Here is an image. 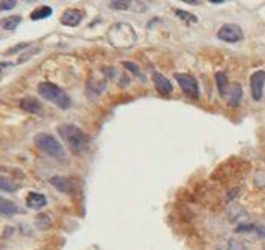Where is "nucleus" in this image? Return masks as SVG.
<instances>
[{
    "label": "nucleus",
    "instance_id": "obj_28",
    "mask_svg": "<svg viewBox=\"0 0 265 250\" xmlns=\"http://www.w3.org/2000/svg\"><path fill=\"white\" fill-rule=\"evenodd\" d=\"M254 231L259 238H265V225H258V227L254 228Z\"/></svg>",
    "mask_w": 265,
    "mask_h": 250
},
{
    "label": "nucleus",
    "instance_id": "obj_19",
    "mask_svg": "<svg viewBox=\"0 0 265 250\" xmlns=\"http://www.w3.org/2000/svg\"><path fill=\"white\" fill-rule=\"evenodd\" d=\"M50 225H52V219H50V216L48 214H39L38 218H36V227L39 230H47V228H50Z\"/></svg>",
    "mask_w": 265,
    "mask_h": 250
},
{
    "label": "nucleus",
    "instance_id": "obj_24",
    "mask_svg": "<svg viewBox=\"0 0 265 250\" xmlns=\"http://www.w3.org/2000/svg\"><path fill=\"white\" fill-rule=\"evenodd\" d=\"M254 228H256V225H253V224H239L236 231L237 233H248V231H253Z\"/></svg>",
    "mask_w": 265,
    "mask_h": 250
},
{
    "label": "nucleus",
    "instance_id": "obj_25",
    "mask_svg": "<svg viewBox=\"0 0 265 250\" xmlns=\"http://www.w3.org/2000/svg\"><path fill=\"white\" fill-rule=\"evenodd\" d=\"M228 247H229V250H246L245 246L240 243V241H237V239H229Z\"/></svg>",
    "mask_w": 265,
    "mask_h": 250
},
{
    "label": "nucleus",
    "instance_id": "obj_23",
    "mask_svg": "<svg viewBox=\"0 0 265 250\" xmlns=\"http://www.w3.org/2000/svg\"><path fill=\"white\" fill-rule=\"evenodd\" d=\"M123 66L128 69V71H131V72H134V75L136 77H139L140 80H144V77H142V74H140V71H139V68L134 64V63H130V61H125L123 63Z\"/></svg>",
    "mask_w": 265,
    "mask_h": 250
},
{
    "label": "nucleus",
    "instance_id": "obj_20",
    "mask_svg": "<svg viewBox=\"0 0 265 250\" xmlns=\"http://www.w3.org/2000/svg\"><path fill=\"white\" fill-rule=\"evenodd\" d=\"M31 44L30 43H21V44H16L14 47H11L10 50H6L5 55H14V53H19L22 50H27Z\"/></svg>",
    "mask_w": 265,
    "mask_h": 250
},
{
    "label": "nucleus",
    "instance_id": "obj_6",
    "mask_svg": "<svg viewBox=\"0 0 265 250\" xmlns=\"http://www.w3.org/2000/svg\"><path fill=\"white\" fill-rule=\"evenodd\" d=\"M264 85H265V71H256L250 78V89L251 96L256 102H259L264 94Z\"/></svg>",
    "mask_w": 265,
    "mask_h": 250
},
{
    "label": "nucleus",
    "instance_id": "obj_17",
    "mask_svg": "<svg viewBox=\"0 0 265 250\" xmlns=\"http://www.w3.org/2000/svg\"><path fill=\"white\" fill-rule=\"evenodd\" d=\"M0 191H3V193H16V191H18V185L13 183L10 178L0 175Z\"/></svg>",
    "mask_w": 265,
    "mask_h": 250
},
{
    "label": "nucleus",
    "instance_id": "obj_5",
    "mask_svg": "<svg viewBox=\"0 0 265 250\" xmlns=\"http://www.w3.org/2000/svg\"><path fill=\"white\" fill-rule=\"evenodd\" d=\"M217 38L225 43H239L243 39V31L237 24H225L217 31Z\"/></svg>",
    "mask_w": 265,
    "mask_h": 250
},
{
    "label": "nucleus",
    "instance_id": "obj_12",
    "mask_svg": "<svg viewBox=\"0 0 265 250\" xmlns=\"http://www.w3.org/2000/svg\"><path fill=\"white\" fill-rule=\"evenodd\" d=\"M25 203L28 208L31 210H41L47 205V199L44 194H39V193H30L25 199Z\"/></svg>",
    "mask_w": 265,
    "mask_h": 250
},
{
    "label": "nucleus",
    "instance_id": "obj_26",
    "mask_svg": "<svg viewBox=\"0 0 265 250\" xmlns=\"http://www.w3.org/2000/svg\"><path fill=\"white\" fill-rule=\"evenodd\" d=\"M38 52H39V49H35V50H30V52H25L22 56H19V61H18V63H19V64H21V63H25L30 56H33V55L38 53Z\"/></svg>",
    "mask_w": 265,
    "mask_h": 250
},
{
    "label": "nucleus",
    "instance_id": "obj_9",
    "mask_svg": "<svg viewBox=\"0 0 265 250\" xmlns=\"http://www.w3.org/2000/svg\"><path fill=\"white\" fill-rule=\"evenodd\" d=\"M50 185L58 189L60 193L64 194H72L73 193V183L70 178L67 177H63V175H55V177L50 178Z\"/></svg>",
    "mask_w": 265,
    "mask_h": 250
},
{
    "label": "nucleus",
    "instance_id": "obj_13",
    "mask_svg": "<svg viewBox=\"0 0 265 250\" xmlns=\"http://www.w3.org/2000/svg\"><path fill=\"white\" fill-rule=\"evenodd\" d=\"M22 22V18L21 16H6V18H3L2 21H0V27H2L3 30H8V31H13L16 30L21 25Z\"/></svg>",
    "mask_w": 265,
    "mask_h": 250
},
{
    "label": "nucleus",
    "instance_id": "obj_30",
    "mask_svg": "<svg viewBox=\"0 0 265 250\" xmlns=\"http://www.w3.org/2000/svg\"><path fill=\"white\" fill-rule=\"evenodd\" d=\"M217 250H229V247H228V246H221V247H219Z\"/></svg>",
    "mask_w": 265,
    "mask_h": 250
},
{
    "label": "nucleus",
    "instance_id": "obj_14",
    "mask_svg": "<svg viewBox=\"0 0 265 250\" xmlns=\"http://www.w3.org/2000/svg\"><path fill=\"white\" fill-rule=\"evenodd\" d=\"M18 213V206L11 200L0 197V216H14Z\"/></svg>",
    "mask_w": 265,
    "mask_h": 250
},
{
    "label": "nucleus",
    "instance_id": "obj_8",
    "mask_svg": "<svg viewBox=\"0 0 265 250\" xmlns=\"http://www.w3.org/2000/svg\"><path fill=\"white\" fill-rule=\"evenodd\" d=\"M153 83H155L156 91H158L161 96H170V94L173 93L172 81H170L167 77H164V75L159 74V72L153 74Z\"/></svg>",
    "mask_w": 265,
    "mask_h": 250
},
{
    "label": "nucleus",
    "instance_id": "obj_11",
    "mask_svg": "<svg viewBox=\"0 0 265 250\" xmlns=\"http://www.w3.org/2000/svg\"><path fill=\"white\" fill-rule=\"evenodd\" d=\"M21 108L31 114H43V105L35 97H23L21 100Z\"/></svg>",
    "mask_w": 265,
    "mask_h": 250
},
{
    "label": "nucleus",
    "instance_id": "obj_1",
    "mask_svg": "<svg viewBox=\"0 0 265 250\" xmlns=\"http://www.w3.org/2000/svg\"><path fill=\"white\" fill-rule=\"evenodd\" d=\"M58 135L75 155H83L89 147V136L73 124H61L58 127Z\"/></svg>",
    "mask_w": 265,
    "mask_h": 250
},
{
    "label": "nucleus",
    "instance_id": "obj_29",
    "mask_svg": "<svg viewBox=\"0 0 265 250\" xmlns=\"http://www.w3.org/2000/svg\"><path fill=\"white\" fill-rule=\"evenodd\" d=\"M11 64H8V63H0V72H2L3 69H6V68H10Z\"/></svg>",
    "mask_w": 265,
    "mask_h": 250
},
{
    "label": "nucleus",
    "instance_id": "obj_27",
    "mask_svg": "<svg viewBox=\"0 0 265 250\" xmlns=\"http://www.w3.org/2000/svg\"><path fill=\"white\" fill-rule=\"evenodd\" d=\"M239 193H240V191H239V188H236V189H231L229 193L226 194V202H231V200H234V199L239 196Z\"/></svg>",
    "mask_w": 265,
    "mask_h": 250
},
{
    "label": "nucleus",
    "instance_id": "obj_10",
    "mask_svg": "<svg viewBox=\"0 0 265 250\" xmlns=\"http://www.w3.org/2000/svg\"><path fill=\"white\" fill-rule=\"evenodd\" d=\"M242 97H243V91H242V86L237 85V83H233V85H229L228 89H226V94H225V99L228 100V103L231 106H239L240 102H242Z\"/></svg>",
    "mask_w": 265,
    "mask_h": 250
},
{
    "label": "nucleus",
    "instance_id": "obj_18",
    "mask_svg": "<svg viewBox=\"0 0 265 250\" xmlns=\"http://www.w3.org/2000/svg\"><path fill=\"white\" fill-rule=\"evenodd\" d=\"M175 14L178 16V18L183 21V22H186V24H195L197 21H198V18L195 14H192L190 11H184V10H178V8H175Z\"/></svg>",
    "mask_w": 265,
    "mask_h": 250
},
{
    "label": "nucleus",
    "instance_id": "obj_2",
    "mask_svg": "<svg viewBox=\"0 0 265 250\" xmlns=\"http://www.w3.org/2000/svg\"><path fill=\"white\" fill-rule=\"evenodd\" d=\"M38 94L45 99L47 102H52L53 105H56L61 110H69L72 106V100L67 96L64 89H61L60 86H56L55 83L50 81H43L38 85Z\"/></svg>",
    "mask_w": 265,
    "mask_h": 250
},
{
    "label": "nucleus",
    "instance_id": "obj_22",
    "mask_svg": "<svg viewBox=\"0 0 265 250\" xmlns=\"http://www.w3.org/2000/svg\"><path fill=\"white\" fill-rule=\"evenodd\" d=\"M18 2H14V0H3V2H0V11H10L13 8H16Z\"/></svg>",
    "mask_w": 265,
    "mask_h": 250
},
{
    "label": "nucleus",
    "instance_id": "obj_16",
    "mask_svg": "<svg viewBox=\"0 0 265 250\" xmlns=\"http://www.w3.org/2000/svg\"><path fill=\"white\" fill-rule=\"evenodd\" d=\"M215 81H217V89H219L220 96L225 97L226 89H228V86H229L226 74H225V72H217V74H215Z\"/></svg>",
    "mask_w": 265,
    "mask_h": 250
},
{
    "label": "nucleus",
    "instance_id": "obj_15",
    "mask_svg": "<svg viewBox=\"0 0 265 250\" xmlns=\"http://www.w3.org/2000/svg\"><path fill=\"white\" fill-rule=\"evenodd\" d=\"M52 14H53V10L50 6H39V8H36L35 11H31L30 19L31 21H43V19L50 18Z\"/></svg>",
    "mask_w": 265,
    "mask_h": 250
},
{
    "label": "nucleus",
    "instance_id": "obj_21",
    "mask_svg": "<svg viewBox=\"0 0 265 250\" xmlns=\"http://www.w3.org/2000/svg\"><path fill=\"white\" fill-rule=\"evenodd\" d=\"M131 5H132L131 2H111L110 3V6L115 11H127Z\"/></svg>",
    "mask_w": 265,
    "mask_h": 250
},
{
    "label": "nucleus",
    "instance_id": "obj_3",
    "mask_svg": "<svg viewBox=\"0 0 265 250\" xmlns=\"http://www.w3.org/2000/svg\"><path fill=\"white\" fill-rule=\"evenodd\" d=\"M35 146L47 156L53 158V160L61 161L66 158V152H64V147L61 146V143L55 136L48 135V133H39V135H36Z\"/></svg>",
    "mask_w": 265,
    "mask_h": 250
},
{
    "label": "nucleus",
    "instance_id": "obj_4",
    "mask_svg": "<svg viewBox=\"0 0 265 250\" xmlns=\"http://www.w3.org/2000/svg\"><path fill=\"white\" fill-rule=\"evenodd\" d=\"M175 80L178 81V85L181 91L190 99L198 100L200 99V86H198V80L190 74H175Z\"/></svg>",
    "mask_w": 265,
    "mask_h": 250
},
{
    "label": "nucleus",
    "instance_id": "obj_7",
    "mask_svg": "<svg viewBox=\"0 0 265 250\" xmlns=\"http://www.w3.org/2000/svg\"><path fill=\"white\" fill-rule=\"evenodd\" d=\"M83 18H85L83 11L77 10V8H69L61 14V24L66 27H77L83 21Z\"/></svg>",
    "mask_w": 265,
    "mask_h": 250
}]
</instances>
